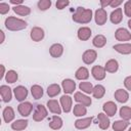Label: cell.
I'll return each instance as SVG.
<instances>
[{
    "label": "cell",
    "mask_w": 131,
    "mask_h": 131,
    "mask_svg": "<svg viewBox=\"0 0 131 131\" xmlns=\"http://www.w3.org/2000/svg\"><path fill=\"white\" fill-rule=\"evenodd\" d=\"M60 106L62 108V111L64 113H70L72 111V106H73V98L68 95V94H64L60 97Z\"/></svg>",
    "instance_id": "cell-9"
},
{
    "label": "cell",
    "mask_w": 131,
    "mask_h": 131,
    "mask_svg": "<svg viewBox=\"0 0 131 131\" xmlns=\"http://www.w3.org/2000/svg\"><path fill=\"white\" fill-rule=\"evenodd\" d=\"M10 9V6L5 3V2H1L0 3V14H6Z\"/></svg>",
    "instance_id": "cell-41"
},
{
    "label": "cell",
    "mask_w": 131,
    "mask_h": 131,
    "mask_svg": "<svg viewBox=\"0 0 131 131\" xmlns=\"http://www.w3.org/2000/svg\"><path fill=\"white\" fill-rule=\"evenodd\" d=\"M128 27H129V28L131 29V18H130V19L128 20Z\"/></svg>",
    "instance_id": "cell-49"
},
{
    "label": "cell",
    "mask_w": 131,
    "mask_h": 131,
    "mask_svg": "<svg viewBox=\"0 0 131 131\" xmlns=\"http://www.w3.org/2000/svg\"><path fill=\"white\" fill-rule=\"evenodd\" d=\"M110 19L115 25L120 24L122 21V19H123V10H122V8L118 7L115 10H113L111 15H110Z\"/></svg>",
    "instance_id": "cell-20"
},
{
    "label": "cell",
    "mask_w": 131,
    "mask_h": 131,
    "mask_svg": "<svg viewBox=\"0 0 131 131\" xmlns=\"http://www.w3.org/2000/svg\"><path fill=\"white\" fill-rule=\"evenodd\" d=\"M92 44H93V46L96 47V48H102V47L106 44V38H105L103 35L98 34V35H96V36L93 38Z\"/></svg>",
    "instance_id": "cell-31"
},
{
    "label": "cell",
    "mask_w": 131,
    "mask_h": 131,
    "mask_svg": "<svg viewBox=\"0 0 131 131\" xmlns=\"http://www.w3.org/2000/svg\"><path fill=\"white\" fill-rule=\"evenodd\" d=\"M124 12L128 17L131 18V4L128 1L125 2V4H124Z\"/></svg>",
    "instance_id": "cell-42"
},
{
    "label": "cell",
    "mask_w": 131,
    "mask_h": 131,
    "mask_svg": "<svg viewBox=\"0 0 131 131\" xmlns=\"http://www.w3.org/2000/svg\"><path fill=\"white\" fill-rule=\"evenodd\" d=\"M128 131H131V127H130V128H129V129H128Z\"/></svg>",
    "instance_id": "cell-50"
},
{
    "label": "cell",
    "mask_w": 131,
    "mask_h": 131,
    "mask_svg": "<svg viewBox=\"0 0 131 131\" xmlns=\"http://www.w3.org/2000/svg\"><path fill=\"white\" fill-rule=\"evenodd\" d=\"M5 28L9 31H20L27 28L28 24L24 19H20L15 16H8L4 21Z\"/></svg>",
    "instance_id": "cell-2"
},
{
    "label": "cell",
    "mask_w": 131,
    "mask_h": 131,
    "mask_svg": "<svg viewBox=\"0 0 131 131\" xmlns=\"http://www.w3.org/2000/svg\"><path fill=\"white\" fill-rule=\"evenodd\" d=\"M104 69H105V72L107 73H116L118 70H119V62L112 58V59H108L106 62H105V66H104Z\"/></svg>",
    "instance_id": "cell-26"
},
{
    "label": "cell",
    "mask_w": 131,
    "mask_h": 131,
    "mask_svg": "<svg viewBox=\"0 0 131 131\" xmlns=\"http://www.w3.org/2000/svg\"><path fill=\"white\" fill-rule=\"evenodd\" d=\"M32 111H33V104L29 101H23L17 106V112L19 113L20 116H23L25 118L29 117L31 115Z\"/></svg>",
    "instance_id": "cell-5"
},
{
    "label": "cell",
    "mask_w": 131,
    "mask_h": 131,
    "mask_svg": "<svg viewBox=\"0 0 131 131\" xmlns=\"http://www.w3.org/2000/svg\"><path fill=\"white\" fill-rule=\"evenodd\" d=\"M73 114L76 117H81L82 118L87 114V108H86V106H84V105H82L80 103H77L76 105H74Z\"/></svg>",
    "instance_id": "cell-34"
},
{
    "label": "cell",
    "mask_w": 131,
    "mask_h": 131,
    "mask_svg": "<svg viewBox=\"0 0 131 131\" xmlns=\"http://www.w3.org/2000/svg\"><path fill=\"white\" fill-rule=\"evenodd\" d=\"M117 104L114 101H106L102 105V111L107 117H114L117 113Z\"/></svg>",
    "instance_id": "cell-13"
},
{
    "label": "cell",
    "mask_w": 131,
    "mask_h": 131,
    "mask_svg": "<svg viewBox=\"0 0 131 131\" xmlns=\"http://www.w3.org/2000/svg\"><path fill=\"white\" fill-rule=\"evenodd\" d=\"M51 4H52L51 0H39L37 3V6L41 11H45L48 8H50Z\"/></svg>",
    "instance_id": "cell-39"
},
{
    "label": "cell",
    "mask_w": 131,
    "mask_h": 131,
    "mask_svg": "<svg viewBox=\"0 0 131 131\" xmlns=\"http://www.w3.org/2000/svg\"><path fill=\"white\" fill-rule=\"evenodd\" d=\"M124 86L126 87L127 90L131 91V76H128V77L125 78V80H124Z\"/></svg>",
    "instance_id": "cell-43"
},
{
    "label": "cell",
    "mask_w": 131,
    "mask_h": 131,
    "mask_svg": "<svg viewBox=\"0 0 131 131\" xmlns=\"http://www.w3.org/2000/svg\"><path fill=\"white\" fill-rule=\"evenodd\" d=\"M61 88L66 94H72L76 89V82L72 79H64L61 82Z\"/></svg>",
    "instance_id": "cell-11"
},
{
    "label": "cell",
    "mask_w": 131,
    "mask_h": 131,
    "mask_svg": "<svg viewBox=\"0 0 131 131\" xmlns=\"http://www.w3.org/2000/svg\"><path fill=\"white\" fill-rule=\"evenodd\" d=\"M61 89L58 84H51L47 87V94L49 97H55L60 93Z\"/></svg>",
    "instance_id": "cell-33"
},
{
    "label": "cell",
    "mask_w": 131,
    "mask_h": 131,
    "mask_svg": "<svg viewBox=\"0 0 131 131\" xmlns=\"http://www.w3.org/2000/svg\"><path fill=\"white\" fill-rule=\"evenodd\" d=\"M47 107L49 112L55 115H60L61 114V106L59 105V102L56 99H49L47 101Z\"/></svg>",
    "instance_id": "cell-21"
},
{
    "label": "cell",
    "mask_w": 131,
    "mask_h": 131,
    "mask_svg": "<svg viewBox=\"0 0 131 131\" xmlns=\"http://www.w3.org/2000/svg\"><path fill=\"white\" fill-rule=\"evenodd\" d=\"M17 79H18V75H17V73L15 71H13V70L7 71V73L5 75V81L7 83H10V84L15 83L17 81Z\"/></svg>",
    "instance_id": "cell-37"
},
{
    "label": "cell",
    "mask_w": 131,
    "mask_h": 131,
    "mask_svg": "<svg viewBox=\"0 0 131 131\" xmlns=\"http://www.w3.org/2000/svg\"><path fill=\"white\" fill-rule=\"evenodd\" d=\"M48 116L47 108L43 104H37L33 113V120L35 122H41Z\"/></svg>",
    "instance_id": "cell-3"
},
{
    "label": "cell",
    "mask_w": 131,
    "mask_h": 131,
    "mask_svg": "<svg viewBox=\"0 0 131 131\" xmlns=\"http://www.w3.org/2000/svg\"><path fill=\"white\" fill-rule=\"evenodd\" d=\"M97 58V52L93 49H88L86 51H84V53L82 54V60L85 64H91L93 63Z\"/></svg>",
    "instance_id": "cell-8"
},
{
    "label": "cell",
    "mask_w": 131,
    "mask_h": 131,
    "mask_svg": "<svg viewBox=\"0 0 131 131\" xmlns=\"http://www.w3.org/2000/svg\"><path fill=\"white\" fill-rule=\"evenodd\" d=\"M92 120L93 118L92 117H88V118H80L78 120L75 121V127L79 130H83V129H86L88 128L91 123H92Z\"/></svg>",
    "instance_id": "cell-16"
},
{
    "label": "cell",
    "mask_w": 131,
    "mask_h": 131,
    "mask_svg": "<svg viewBox=\"0 0 131 131\" xmlns=\"http://www.w3.org/2000/svg\"><path fill=\"white\" fill-rule=\"evenodd\" d=\"M97 119H98V125H99V128L101 130H106L108 129L110 127V119L108 117L104 114V113H99L97 115Z\"/></svg>",
    "instance_id": "cell-23"
},
{
    "label": "cell",
    "mask_w": 131,
    "mask_h": 131,
    "mask_svg": "<svg viewBox=\"0 0 131 131\" xmlns=\"http://www.w3.org/2000/svg\"><path fill=\"white\" fill-rule=\"evenodd\" d=\"M13 93H14V96H15L16 100L23 102V101L27 98V96H28V89H27L25 86L19 85V86L14 87Z\"/></svg>",
    "instance_id": "cell-14"
},
{
    "label": "cell",
    "mask_w": 131,
    "mask_h": 131,
    "mask_svg": "<svg viewBox=\"0 0 131 131\" xmlns=\"http://www.w3.org/2000/svg\"><path fill=\"white\" fill-rule=\"evenodd\" d=\"M0 35H1V40H0V43H3V42H4V39H5L4 32H3V31H0Z\"/></svg>",
    "instance_id": "cell-48"
},
{
    "label": "cell",
    "mask_w": 131,
    "mask_h": 131,
    "mask_svg": "<svg viewBox=\"0 0 131 131\" xmlns=\"http://www.w3.org/2000/svg\"><path fill=\"white\" fill-rule=\"evenodd\" d=\"M105 94V88L104 86H102L101 84H97L93 87V90H92V95L94 98L96 99H100L103 97V95Z\"/></svg>",
    "instance_id": "cell-29"
},
{
    "label": "cell",
    "mask_w": 131,
    "mask_h": 131,
    "mask_svg": "<svg viewBox=\"0 0 131 131\" xmlns=\"http://www.w3.org/2000/svg\"><path fill=\"white\" fill-rule=\"evenodd\" d=\"M69 4H70V1L69 0H57L56 3H55V6H56L57 9L61 10V9L66 8Z\"/></svg>",
    "instance_id": "cell-40"
},
{
    "label": "cell",
    "mask_w": 131,
    "mask_h": 131,
    "mask_svg": "<svg viewBox=\"0 0 131 131\" xmlns=\"http://www.w3.org/2000/svg\"><path fill=\"white\" fill-rule=\"evenodd\" d=\"M92 16L93 15H92L91 9L79 6L76 8V11L74 12L72 18L75 23H78V24H88L91 21Z\"/></svg>",
    "instance_id": "cell-1"
},
{
    "label": "cell",
    "mask_w": 131,
    "mask_h": 131,
    "mask_svg": "<svg viewBox=\"0 0 131 131\" xmlns=\"http://www.w3.org/2000/svg\"><path fill=\"white\" fill-rule=\"evenodd\" d=\"M91 29L88 28V27H81L79 28L78 30V33H77V36L79 38V40L81 41H87L90 37H91Z\"/></svg>",
    "instance_id": "cell-22"
},
{
    "label": "cell",
    "mask_w": 131,
    "mask_h": 131,
    "mask_svg": "<svg viewBox=\"0 0 131 131\" xmlns=\"http://www.w3.org/2000/svg\"><path fill=\"white\" fill-rule=\"evenodd\" d=\"M113 48L120 54H130L131 53V43H119L113 46Z\"/></svg>",
    "instance_id": "cell-19"
},
{
    "label": "cell",
    "mask_w": 131,
    "mask_h": 131,
    "mask_svg": "<svg viewBox=\"0 0 131 131\" xmlns=\"http://www.w3.org/2000/svg\"><path fill=\"white\" fill-rule=\"evenodd\" d=\"M2 116H3V120H4L5 123H10L14 119L15 114H14V111H13V108L11 106H6L3 110Z\"/></svg>",
    "instance_id": "cell-27"
},
{
    "label": "cell",
    "mask_w": 131,
    "mask_h": 131,
    "mask_svg": "<svg viewBox=\"0 0 131 131\" xmlns=\"http://www.w3.org/2000/svg\"><path fill=\"white\" fill-rule=\"evenodd\" d=\"M119 113H120V117L122 118V120L129 121L131 119V107L130 106H128V105L122 106L120 108Z\"/></svg>",
    "instance_id": "cell-36"
},
{
    "label": "cell",
    "mask_w": 131,
    "mask_h": 131,
    "mask_svg": "<svg viewBox=\"0 0 131 131\" xmlns=\"http://www.w3.org/2000/svg\"><path fill=\"white\" fill-rule=\"evenodd\" d=\"M28 120L27 119H19V120H15L13 123H11V128L14 131H21L25 130L28 127Z\"/></svg>",
    "instance_id": "cell-24"
},
{
    "label": "cell",
    "mask_w": 131,
    "mask_h": 131,
    "mask_svg": "<svg viewBox=\"0 0 131 131\" xmlns=\"http://www.w3.org/2000/svg\"><path fill=\"white\" fill-rule=\"evenodd\" d=\"M75 77H76V79H78L80 81H84V80H86V79L89 78V71L85 67H80L76 71Z\"/></svg>",
    "instance_id": "cell-28"
},
{
    "label": "cell",
    "mask_w": 131,
    "mask_h": 131,
    "mask_svg": "<svg viewBox=\"0 0 131 131\" xmlns=\"http://www.w3.org/2000/svg\"><path fill=\"white\" fill-rule=\"evenodd\" d=\"M115 38H116V40L121 41V42L130 41L131 40V33L125 28H119L115 32Z\"/></svg>",
    "instance_id": "cell-6"
},
{
    "label": "cell",
    "mask_w": 131,
    "mask_h": 131,
    "mask_svg": "<svg viewBox=\"0 0 131 131\" xmlns=\"http://www.w3.org/2000/svg\"><path fill=\"white\" fill-rule=\"evenodd\" d=\"M62 125H63L62 119H61L59 116H57V115L53 116V117L51 118L50 122H49V127H50L52 130H59V129L62 127Z\"/></svg>",
    "instance_id": "cell-25"
},
{
    "label": "cell",
    "mask_w": 131,
    "mask_h": 131,
    "mask_svg": "<svg viewBox=\"0 0 131 131\" xmlns=\"http://www.w3.org/2000/svg\"><path fill=\"white\" fill-rule=\"evenodd\" d=\"M123 3V1L122 0H112V2H111V7H113V8H118L121 4Z\"/></svg>",
    "instance_id": "cell-44"
},
{
    "label": "cell",
    "mask_w": 131,
    "mask_h": 131,
    "mask_svg": "<svg viewBox=\"0 0 131 131\" xmlns=\"http://www.w3.org/2000/svg\"><path fill=\"white\" fill-rule=\"evenodd\" d=\"M10 4H13L14 6H18V5H23V0H9Z\"/></svg>",
    "instance_id": "cell-46"
},
{
    "label": "cell",
    "mask_w": 131,
    "mask_h": 131,
    "mask_svg": "<svg viewBox=\"0 0 131 131\" xmlns=\"http://www.w3.org/2000/svg\"><path fill=\"white\" fill-rule=\"evenodd\" d=\"M12 9L17 15H20V16H26V15H29L31 13V8L29 6H26V5L13 6Z\"/></svg>",
    "instance_id": "cell-30"
},
{
    "label": "cell",
    "mask_w": 131,
    "mask_h": 131,
    "mask_svg": "<svg viewBox=\"0 0 131 131\" xmlns=\"http://www.w3.org/2000/svg\"><path fill=\"white\" fill-rule=\"evenodd\" d=\"M115 99L120 103H126L129 99V93L124 89H117L114 93Z\"/></svg>",
    "instance_id": "cell-18"
},
{
    "label": "cell",
    "mask_w": 131,
    "mask_h": 131,
    "mask_svg": "<svg viewBox=\"0 0 131 131\" xmlns=\"http://www.w3.org/2000/svg\"><path fill=\"white\" fill-rule=\"evenodd\" d=\"M74 100L77 101L78 103H80V104L86 106V107H87V106H90L91 103H92L91 98H90L88 95H86V94H84V93H82V92H80V91H78V92H76V93L74 94Z\"/></svg>",
    "instance_id": "cell-7"
},
{
    "label": "cell",
    "mask_w": 131,
    "mask_h": 131,
    "mask_svg": "<svg viewBox=\"0 0 131 131\" xmlns=\"http://www.w3.org/2000/svg\"><path fill=\"white\" fill-rule=\"evenodd\" d=\"M94 20H95L96 25H98V26H103L106 23V20H107V13H106L104 8L100 7V8L95 10Z\"/></svg>",
    "instance_id": "cell-4"
},
{
    "label": "cell",
    "mask_w": 131,
    "mask_h": 131,
    "mask_svg": "<svg viewBox=\"0 0 131 131\" xmlns=\"http://www.w3.org/2000/svg\"><path fill=\"white\" fill-rule=\"evenodd\" d=\"M4 75H6V74H5V68H4L3 64H1V75H0V79H3Z\"/></svg>",
    "instance_id": "cell-47"
},
{
    "label": "cell",
    "mask_w": 131,
    "mask_h": 131,
    "mask_svg": "<svg viewBox=\"0 0 131 131\" xmlns=\"http://www.w3.org/2000/svg\"><path fill=\"white\" fill-rule=\"evenodd\" d=\"M0 94L2 97V101L9 102L12 98V91L9 86L7 85H1L0 86Z\"/></svg>",
    "instance_id": "cell-17"
},
{
    "label": "cell",
    "mask_w": 131,
    "mask_h": 131,
    "mask_svg": "<svg viewBox=\"0 0 131 131\" xmlns=\"http://www.w3.org/2000/svg\"><path fill=\"white\" fill-rule=\"evenodd\" d=\"M31 93H32V96L35 99H40L43 96V88L40 85H37V84L33 85L31 87Z\"/></svg>",
    "instance_id": "cell-35"
},
{
    "label": "cell",
    "mask_w": 131,
    "mask_h": 131,
    "mask_svg": "<svg viewBox=\"0 0 131 131\" xmlns=\"http://www.w3.org/2000/svg\"><path fill=\"white\" fill-rule=\"evenodd\" d=\"M93 85L91 82H80L79 84V89L82 90V92L86 93V94H90L92 93V90H93Z\"/></svg>",
    "instance_id": "cell-38"
},
{
    "label": "cell",
    "mask_w": 131,
    "mask_h": 131,
    "mask_svg": "<svg viewBox=\"0 0 131 131\" xmlns=\"http://www.w3.org/2000/svg\"><path fill=\"white\" fill-rule=\"evenodd\" d=\"M111 2L112 0H100V5H101V8H104L108 5H111Z\"/></svg>",
    "instance_id": "cell-45"
},
{
    "label": "cell",
    "mask_w": 131,
    "mask_h": 131,
    "mask_svg": "<svg viewBox=\"0 0 131 131\" xmlns=\"http://www.w3.org/2000/svg\"><path fill=\"white\" fill-rule=\"evenodd\" d=\"M62 53H63V46L59 43H54L49 48V54L54 58L60 57Z\"/></svg>",
    "instance_id": "cell-15"
},
{
    "label": "cell",
    "mask_w": 131,
    "mask_h": 131,
    "mask_svg": "<svg viewBox=\"0 0 131 131\" xmlns=\"http://www.w3.org/2000/svg\"><path fill=\"white\" fill-rule=\"evenodd\" d=\"M91 75L96 81H102L105 78L106 72L105 69L101 66H94L91 70Z\"/></svg>",
    "instance_id": "cell-10"
},
{
    "label": "cell",
    "mask_w": 131,
    "mask_h": 131,
    "mask_svg": "<svg viewBox=\"0 0 131 131\" xmlns=\"http://www.w3.org/2000/svg\"><path fill=\"white\" fill-rule=\"evenodd\" d=\"M44 36H45V33H44V30L42 28H40V27L32 28L31 33H30V37L33 41H35V42L42 41L44 39Z\"/></svg>",
    "instance_id": "cell-12"
},
{
    "label": "cell",
    "mask_w": 131,
    "mask_h": 131,
    "mask_svg": "<svg viewBox=\"0 0 131 131\" xmlns=\"http://www.w3.org/2000/svg\"><path fill=\"white\" fill-rule=\"evenodd\" d=\"M128 2H129V3H130V4H131V0H129V1H128Z\"/></svg>",
    "instance_id": "cell-51"
},
{
    "label": "cell",
    "mask_w": 131,
    "mask_h": 131,
    "mask_svg": "<svg viewBox=\"0 0 131 131\" xmlns=\"http://www.w3.org/2000/svg\"><path fill=\"white\" fill-rule=\"evenodd\" d=\"M129 126V121L125 120H118L115 121L113 124V130L114 131H124Z\"/></svg>",
    "instance_id": "cell-32"
}]
</instances>
